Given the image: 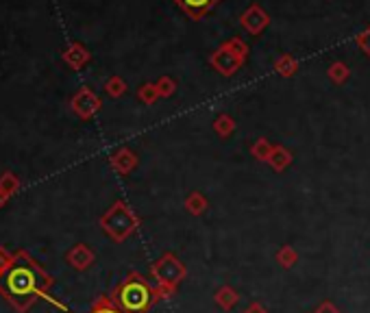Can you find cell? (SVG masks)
Wrapping results in <instances>:
<instances>
[{"label":"cell","mask_w":370,"mask_h":313,"mask_svg":"<svg viewBox=\"0 0 370 313\" xmlns=\"http://www.w3.org/2000/svg\"><path fill=\"white\" fill-rule=\"evenodd\" d=\"M53 285L55 278L26 250H18L11 267L0 276V296L18 313H26L35 305L37 298H44L57 309L68 313V307L59 303L55 296H50Z\"/></svg>","instance_id":"6da1fadb"},{"label":"cell","mask_w":370,"mask_h":313,"mask_svg":"<svg viewBox=\"0 0 370 313\" xmlns=\"http://www.w3.org/2000/svg\"><path fill=\"white\" fill-rule=\"evenodd\" d=\"M113 303L122 313H148L155 303V287L140 272H129L111 292Z\"/></svg>","instance_id":"7a4b0ae2"},{"label":"cell","mask_w":370,"mask_h":313,"mask_svg":"<svg viewBox=\"0 0 370 313\" xmlns=\"http://www.w3.org/2000/svg\"><path fill=\"white\" fill-rule=\"evenodd\" d=\"M187 276L185 263L174 255V252H164L157 261L151 265V278L155 281V303L172 298L179 290L181 281Z\"/></svg>","instance_id":"3957f363"},{"label":"cell","mask_w":370,"mask_h":313,"mask_svg":"<svg viewBox=\"0 0 370 313\" xmlns=\"http://www.w3.org/2000/svg\"><path fill=\"white\" fill-rule=\"evenodd\" d=\"M100 229L115 244L127 242L140 229V216L124 200H115L105 214L100 216Z\"/></svg>","instance_id":"277c9868"},{"label":"cell","mask_w":370,"mask_h":313,"mask_svg":"<svg viewBox=\"0 0 370 313\" xmlns=\"http://www.w3.org/2000/svg\"><path fill=\"white\" fill-rule=\"evenodd\" d=\"M100 107H102L100 98L92 92L90 87H81L70 100L72 113L77 117H81V120H92V117L100 111Z\"/></svg>","instance_id":"5b68a950"},{"label":"cell","mask_w":370,"mask_h":313,"mask_svg":"<svg viewBox=\"0 0 370 313\" xmlns=\"http://www.w3.org/2000/svg\"><path fill=\"white\" fill-rule=\"evenodd\" d=\"M210 64H212V68H214L218 74H222V77H233V74L242 68L244 59L238 57L233 50H229L225 44H222V46L212 55Z\"/></svg>","instance_id":"8992f818"},{"label":"cell","mask_w":370,"mask_h":313,"mask_svg":"<svg viewBox=\"0 0 370 313\" xmlns=\"http://www.w3.org/2000/svg\"><path fill=\"white\" fill-rule=\"evenodd\" d=\"M240 24L246 33L250 35H261L266 28H268L270 24V16H268V11H263L259 5H250L244 13H242V18H240Z\"/></svg>","instance_id":"52a82bcc"},{"label":"cell","mask_w":370,"mask_h":313,"mask_svg":"<svg viewBox=\"0 0 370 313\" xmlns=\"http://www.w3.org/2000/svg\"><path fill=\"white\" fill-rule=\"evenodd\" d=\"M66 261L70 267H74L77 272H85L90 270L96 261L94 250L87 246V244H74L68 252H66Z\"/></svg>","instance_id":"ba28073f"},{"label":"cell","mask_w":370,"mask_h":313,"mask_svg":"<svg viewBox=\"0 0 370 313\" xmlns=\"http://www.w3.org/2000/svg\"><path fill=\"white\" fill-rule=\"evenodd\" d=\"M138 155L131 151V148L122 146V148H118V151H113L109 155V166L115 174H120V176H127L131 174L133 170L138 168Z\"/></svg>","instance_id":"9c48e42d"},{"label":"cell","mask_w":370,"mask_h":313,"mask_svg":"<svg viewBox=\"0 0 370 313\" xmlns=\"http://www.w3.org/2000/svg\"><path fill=\"white\" fill-rule=\"evenodd\" d=\"M90 50H87L81 41H70L68 48L64 50V61L72 68V70H81L85 68L87 64H90Z\"/></svg>","instance_id":"30bf717a"},{"label":"cell","mask_w":370,"mask_h":313,"mask_svg":"<svg viewBox=\"0 0 370 313\" xmlns=\"http://www.w3.org/2000/svg\"><path fill=\"white\" fill-rule=\"evenodd\" d=\"M174 3L179 5L192 20H201L220 3V0H174Z\"/></svg>","instance_id":"8fae6325"},{"label":"cell","mask_w":370,"mask_h":313,"mask_svg":"<svg viewBox=\"0 0 370 313\" xmlns=\"http://www.w3.org/2000/svg\"><path fill=\"white\" fill-rule=\"evenodd\" d=\"M214 303H216L222 311H231V309L238 307L240 294H238V290L231 287V285H222V287H218L216 294H214Z\"/></svg>","instance_id":"7c38bea8"},{"label":"cell","mask_w":370,"mask_h":313,"mask_svg":"<svg viewBox=\"0 0 370 313\" xmlns=\"http://www.w3.org/2000/svg\"><path fill=\"white\" fill-rule=\"evenodd\" d=\"M266 163H270V168H272L275 172H284V170L290 168V163H292V153L288 151L286 146L277 144V146L272 148V153H270V157H268V161H266Z\"/></svg>","instance_id":"4fadbf2b"},{"label":"cell","mask_w":370,"mask_h":313,"mask_svg":"<svg viewBox=\"0 0 370 313\" xmlns=\"http://www.w3.org/2000/svg\"><path fill=\"white\" fill-rule=\"evenodd\" d=\"M183 205H185V209H187V214L194 216V218L203 216V214L207 211V207H210V202H207V198H205V193H201V191L187 193V198H185Z\"/></svg>","instance_id":"5bb4252c"},{"label":"cell","mask_w":370,"mask_h":313,"mask_svg":"<svg viewBox=\"0 0 370 313\" xmlns=\"http://www.w3.org/2000/svg\"><path fill=\"white\" fill-rule=\"evenodd\" d=\"M296 70H299V61H296L292 55H284V57H279L275 61V72L279 74V77H284V79L294 77Z\"/></svg>","instance_id":"9a60e30c"},{"label":"cell","mask_w":370,"mask_h":313,"mask_svg":"<svg viewBox=\"0 0 370 313\" xmlns=\"http://www.w3.org/2000/svg\"><path fill=\"white\" fill-rule=\"evenodd\" d=\"M233 131H235V120L229 115V113H220L216 120H214V133L218 137L222 140H227L233 135Z\"/></svg>","instance_id":"2e32d148"},{"label":"cell","mask_w":370,"mask_h":313,"mask_svg":"<svg viewBox=\"0 0 370 313\" xmlns=\"http://www.w3.org/2000/svg\"><path fill=\"white\" fill-rule=\"evenodd\" d=\"M20 187H22V181L18 178V174H13V172L0 174V191H5L9 198L13 196V193H18Z\"/></svg>","instance_id":"e0dca14e"},{"label":"cell","mask_w":370,"mask_h":313,"mask_svg":"<svg viewBox=\"0 0 370 313\" xmlns=\"http://www.w3.org/2000/svg\"><path fill=\"white\" fill-rule=\"evenodd\" d=\"M296 261H299V252L294 250V246H281V250L277 252V263L284 270H290L296 265Z\"/></svg>","instance_id":"ac0fdd59"},{"label":"cell","mask_w":370,"mask_h":313,"mask_svg":"<svg viewBox=\"0 0 370 313\" xmlns=\"http://www.w3.org/2000/svg\"><path fill=\"white\" fill-rule=\"evenodd\" d=\"M272 148H275V144H270V140L259 137V140L253 142V146H250V155H253L257 161H268Z\"/></svg>","instance_id":"d6986e66"},{"label":"cell","mask_w":370,"mask_h":313,"mask_svg":"<svg viewBox=\"0 0 370 313\" xmlns=\"http://www.w3.org/2000/svg\"><path fill=\"white\" fill-rule=\"evenodd\" d=\"M327 74H329V79H331L335 85H342V83H346V79L351 77V70H349V66H346L344 61H333V64L329 66Z\"/></svg>","instance_id":"ffe728a7"},{"label":"cell","mask_w":370,"mask_h":313,"mask_svg":"<svg viewBox=\"0 0 370 313\" xmlns=\"http://www.w3.org/2000/svg\"><path fill=\"white\" fill-rule=\"evenodd\" d=\"M105 92H107V96H111V98L124 96V94H127V81H124L122 77H109V79L105 81Z\"/></svg>","instance_id":"44dd1931"},{"label":"cell","mask_w":370,"mask_h":313,"mask_svg":"<svg viewBox=\"0 0 370 313\" xmlns=\"http://www.w3.org/2000/svg\"><path fill=\"white\" fill-rule=\"evenodd\" d=\"M90 313H122V311H120V307L113 303L111 296H100L98 301L92 305Z\"/></svg>","instance_id":"7402d4cb"},{"label":"cell","mask_w":370,"mask_h":313,"mask_svg":"<svg viewBox=\"0 0 370 313\" xmlns=\"http://www.w3.org/2000/svg\"><path fill=\"white\" fill-rule=\"evenodd\" d=\"M138 98L144 102V104H155L161 96L157 92V85L155 83H144L140 89H138Z\"/></svg>","instance_id":"603a6c76"},{"label":"cell","mask_w":370,"mask_h":313,"mask_svg":"<svg viewBox=\"0 0 370 313\" xmlns=\"http://www.w3.org/2000/svg\"><path fill=\"white\" fill-rule=\"evenodd\" d=\"M155 85H157V92H159L161 98H170L176 92V83L170 77H161Z\"/></svg>","instance_id":"cb8c5ba5"},{"label":"cell","mask_w":370,"mask_h":313,"mask_svg":"<svg viewBox=\"0 0 370 313\" xmlns=\"http://www.w3.org/2000/svg\"><path fill=\"white\" fill-rule=\"evenodd\" d=\"M225 46H227L229 50H233L238 57H242L244 61H246V57H248V46H246V44H244L240 37H231L229 41H225Z\"/></svg>","instance_id":"d4e9b609"},{"label":"cell","mask_w":370,"mask_h":313,"mask_svg":"<svg viewBox=\"0 0 370 313\" xmlns=\"http://www.w3.org/2000/svg\"><path fill=\"white\" fill-rule=\"evenodd\" d=\"M13 259H16V252H9L5 246H0V276H3L9 270Z\"/></svg>","instance_id":"484cf974"},{"label":"cell","mask_w":370,"mask_h":313,"mask_svg":"<svg viewBox=\"0 0 370 313\" xmlns=\"http://www.w3.org/2000/svg\"><path fill=\"white\" fill-rule=\"evenodd\" d=\"M355 44H358V48H360L366 57H370V26L366 28V31H362L358 37H355Z\"/></svg>","instance_id":"4316f807"},{"label":"cell","mask_w":370,"mask_h":313,"mask_svg":"<svg viewBox=\"0 0 370 313\" xmlns=\"http://www.w3.org/2000/svg\"><path fill=\"white\" fill-rule=\"evenodd\" d=\"M312 313H342V309H340L337 305H333L331 301H324V303H320Z\"/></svg>","instance_id":"83f0119b"},{"label":"cell","mask_w":370,"mask_h":313,"mask_svg":"<svg viewBox=\"0 0 370 313\" xmlns=\"http://www.w3.org/2000/svg\"><path fill=\"white\" fill-rule=\"evenodd\" d=\"M242 313H268V309H266L261 303H257V301H253L248 307H244V311Z\"/></svg>","instance_id":"f1b7e54d"},{"label":"cell","mask_w":370,"mask_h":313,"mask_svg":"<svg viewBox=\"0 0 370 313\" xmlns=\"http://www.w3.org/2000/svg\"><path fill=\"white\" fill-rule=\"evenodd\" d=\"M7 200H9L7 193H5V191H0V209H3V207L7 205Z\"/></svg>","instance_id":"f546056e"}]
</instances>
